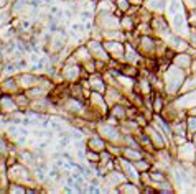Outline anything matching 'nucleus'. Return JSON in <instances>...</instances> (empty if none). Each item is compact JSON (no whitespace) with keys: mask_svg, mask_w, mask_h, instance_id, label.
Wrapping results in <instances>:
<instances>
[{"mask_svg":"<svg viewBox=\"0 0 196 194\" xmlns=\"http://www.w3.org/2000/svg\"><path fill=\"white\" fill-rule=\"evenodd\" d=\"M97 133L106 140L107 143H120L122 145V132L117 125H109V123H99L97 125Z\"/></svg>","mask_w":196,"mask_h":194,"instance_id":"f03ea898","label":"nucleus"},{"mask_svg":"<svg viewBox=\"0 0 196 194\" xmlns=\"http://www.w3.org/2000/svg\"><path fill=\"white\" fill-rule=\"evenodd\" d=\"M115 10H119L120 13H129L132 8V2L130 0H114Z\"/></svg>","mask_w":196,"mask_h":194,"instance_id":"6e6552de","label":"nucleus"},{"mask_svg":"<svg viewBox=\"0 0 196 194\" xmlns=\"http://www.w3.org/2000/svg\"><path fill=\"white\" fill-rule=\"evenodd\" d=\"M191 61H193V59H191V56L188 54V51H185V53H176L171 63H173L175 66H178V68L188 71V69H190V66H191Z\"/></svg>","mask_w":196,"mask_h":194,"instance_id":"423d86ee","label":"nucleus"},{"mask_svg":"<svg viewBox=\"0 0 196 194\" xmlns=\"http://www.w3.org/2000/svg\"><path fill=\"white\" fill-rule=\"evenodd\" d=\"M145 5H147V10L152 13H157V12H163L165 8V2L163 0H145Z\"/></svg>","mask_w":196,"mask_h":194,"instance_id":"0eeeda50","label":"nucleus"},{"mask_svg":"<svg viewBox=\"0 0 196 194\" xmlns=\"http://www.w3.org/2000/svg\"><path fill=\"white\" fill-rule=\"evenodd\" d=\"M81 18L91 20V18H92V12H91V10H82V12H81Z\"/></svg>","mask_w":196,"mask_h":194,"instance_id":"9b49d317","label":"nucleus"},{"mask_svg":"<svg viewBox=\"0 0 196 194\" xmlns=\"http://www.w3.org/2000/svg\"><path fill=\"white\" fill-rule=\"evenodd\" d=\"M181 3L180 0H171L170 3H168V12L171 13V15H175V13H178V10H180Z\"/></svg>","mask_w":196,"mask_h":194,"instance_id":"9d476101","label":"nucleus"},{"mask_svg":"<svg viewBox=\"0 0 196 194\" xmlns=\"http://www.w3.org/2000/svg\"><path fill=\"white\" fill-rule=\"evenodd\" d=\"M15 77L18 81V86L22 91H28L31 87L38 86V82H40V76H36V74H18Z\"/></svg>","mask_w":196,"mask_h":194,"instance_id":"7ed1b4c3","label":"nucleus"},{"mask_svg":"<svg viewBox=\"0 0 196 194\" xmlns=\"http://www.w3.org/2000/svg\"><path fill=\"white\" fill-rule=\"evenodd\" d=\"M186 130L191 133H196V115H188L186 119Z\"/></svg>","mask_w":196,"mask_h":194,"instance_id":"1a4fd4ad","label":"nucleus"},{"mask_svg":"<svg viewBox=\"0 0 196 194\" xmlns=\"http://www.w3.org/2000/svg\"><path fill=\"white\" fill-rule=\"evenodd\" d=\"M106 146H107V142L97 133V130L92 132V137H89V140H87V148H91L94 151H102L106 150Z\"/></svg>","mask_w":196,"mask_h":194,"instance_id":"39448f33","label":"nucleus"},{"mask_svg":"<svg viewBox=\"0 0 196 194\" xmlns=\"http://www.w3.org/2000/svg\"><path fill=\"white\" fill-rule=\"evenodd\" d=\"M5 5H7V0H0V8H3Z\"/></svg>","mask_w":196,"mask_h":194,"instance_id":"f8f14e48","label":"nucleus"},{"mask_svg":"<svg viewBox=\"0 0 196 194\" xmlns=\"http://www.w3.org/2000/svg\"><path fill=\"white\" fill-rule=\"evenodd\" d=\"M185 79H186V76H185V69L178 68V66H168V71L165 72V76H163V84H165V89L168 94H178L181 91V87H183L185 84Z\"/></svg>","mask_w":196,"mask_h":194,"instance_id":"f257e3e1","label":"nucleus"},{"mask_svg":"<svg viewBox=\"0 0 196 194\" xmlns=\"http://www.w3.org/2000/svg\"><path fill=\"white\" fill-rule=\"evenodd\" d=\"M0 91L3 94H18L22 92L18 86V81H17L15 76H10V77H5V79L0 81Z\"/></svg>","mask_w":196,"mask_h":194,"instance_id":"20e7f679","label":"nucleus"}]
</instances>
